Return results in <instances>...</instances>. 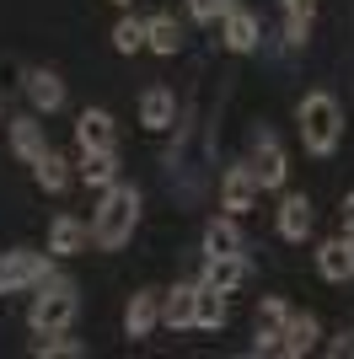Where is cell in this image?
I'll return each instance as SVG.
<instances>
[{
  "instance_id": "cell-33",
  "label": "cell",
  "mask_w": 354,
  "mask_h": 359,
  "mask_svg": "<svg viewBox=\"0 0 354 359\" xmlns=\"http://www.w3.org/2000/svg\"><path fill=\"white\" fill-rule=\"evenodd\" d=\"M113 6H134V0H113Z\"/></svg>"
},
{
  "instance_id": "cell-25",
  "label": "cell",
  "mask_w": 354,
  "mask_h": 359,
  "mask_svg": "<svg viewBox=\"0 0 354 359\" xmlns=\"http://www.w3.org/2000/svg\"><path fill=\"white\" fill-rule=\"evenodd\" d=\"M113 48H118V54H134V48H145V22H140V16H124V22L113 27Z\"/></svg>"
},
{
  "instance_id": "cell-4",
  "label": "cell",
  "mask_w": 354,
  "mask_h": 359,
  "mask_svg": "<svg viewBox=\"0 0 354 359\" xmlns=\"http://www.w3.org/2000/svg\"><path fill=\"white\" fill-rule=\"evenodd\" d=\"M258 38H263V22H258L252 11L231 6V11L221 16V43L231 48V54H252V48H258Z\"/></svg>"
},
{
  "instance_id": "cell-10",
  "label": "cell",
  "mask_w": 354,
  "mask_h": 359,
  "mask_svg": "<svg viewBox=\"0 0 354 359\" xmlns=\"http://www.w3.org/2000/svg\"><path fill=\"white\" fill-rule=\"evenodd\" d=\"M311 220H317V210H311L306 194H290V198L280 204V236H284V241H306V236H311Z\"/></svg>"
},
{
  "instance_id": "cell-2",
  "label": "cell",
  "mask_w": 354,
  "mask_h": 359,
  "mask_svg": "<svg viewBox=\"0 0 354 359\" xmlns=\"http://www.w3.org/2000/svg\"><path fill=\"white\" fill-rule=\"evenodd\" d=\"M295 118H301V140H306L311 156H333L343 140V107L333 91H306L301 107H295Z\"/></svg>"
},
{
  "instance_id": "cell-23",
  "label": "cell",
  "mask_w": 354,
  "mask_h": 359,
  "mask_svg": "<svg viewBox=\"0 0 354 359\" xmlns=\"http://www.w3.org/2000/svg\"><path fill=\"white\" fill-rule=\"evenodd\" d=\"M32 182H38L44 194H65V188H70V166L59 161L54 150H44V156L32 161Z\"/></svg>"
},
{
  "instance_id": "cell-9",
  "label": "cell",
  "mask_w": 354,
  "mask_h": 359,
  "mask_svg": "<svg viewBox=\"0 0 354 359\" xmlns=\"http://www.w3.org/2000/svg\"><path fill=\"white\" fill-rule=\"evenodd\" d=\"M252 198H258V177H252V166H231V172L221 177V210L242 215V210H252Z\"/></svg>"
},
{
  "instance_id": "cell-6",
  "label": "cell",
  "mask_w": 354,
  "mask_h": 359,
  "mask_svg": "<svg viewBox=\"0 0 354 359\" xmlns=\"http://www.w3.org/2000/svg\"><path fill=\"white\" fill-rule=\"evenodd\" d=\"M91 247V225L75 220V215H54V225H48V252L54 257H75Z\"/></svg>"
},
{
  "instance_id": "cell-18",
  "label": "cell",
  "mask_w": 354,
  "mask_h": 359,
  "mask_svg": "<svg viewBox=\"0 0 354 359\" xmlns=\"http://www.w3.org/2000/svg\"><path fill=\"white\" fill-rule=\"evenodd\" d=\"M44 279H54V269H48V257H44V252H22V247H16V252H11V290L44 285Z\"/></svg>"
},
{
  "instance_id": "cell-11",
  "label": "cell",
  "mask_w": 354,
  "mask_h": 359,
  "mask_svg": "<svg viewBox=\"0 0 354 359\" xmlns=\"http://www.w3.org/2000/svg\"><path fill=\"white\" fill-rule=\"evenodd\" d=\"M317 273L322 279H333V285H343V279H354V252H349V241L333 236L317 247Z\"/></svg>"
},
{
  "instance_id": "cell-28",
  "label": "cell",
  "mask_w": 354,
  "mask_h": 359,
  "mask_svg": "<svg viewBox=\"0 0 354 359\" xmlns=\"http://www.w3.org/2000/svg\"><path fill=\"white\" fill-rule=\"evenodd\" d=\"M311 38V16H301V11H290V38H284V43L290 48H301Z\"/></svg>"
},
{
  "instance_id": "cell-20",
  "label": "cell",
  "mask_w": 354,
  "mask_h": 359,
  "mask_svg": "<svg viewBox=\"0 0 354 359\" xmlns=\"http://www.w3.org/2000/svg\"><path fill=\"white\" fill-rule=\"evenodd\" d=\"M317 316H290L284 322V332H280V354H311L317 348Z\"/></svg>"
},
{
  "instance_id": "cell-24",
  "label": "cell",
  "mask_w": 354,
  "mask_h": 359,
  "mask_svg": "<svg viewBox=\"0 0 354 359\" xmlns=\"http://www.w3.org/2000/svg\"><path fill=\"white\" fill-rule=\"evenodd\" d=\"M247 241H242V231H236V220H209V231H204V252L209 257H231V252H242Z\"/></svg>"
},
{
  "instance_id": "cell-8",
  "label": "cell",
  "mask_w": 354,
  "mask_h": 359,
  "mask_svg": "<svg viewBox=\"0 0 354 359\" xmlns=\"http://www.w3.org/2000/svg\"><path fill=\"white\" fill-rule=\"evenodd\" d=\"M75 145L81 150H113V113L107 107H86L75 118Z\"/></svg>"
},
{
  "instance_id": "cell-30",
  "label": "cell",
  "mask_w": 354,
  "mask_h": 359,
  "mask_svg": "<svg viewBox=\"0 0 354 359\" xmlns=\"http://www.w3.org/2000/svg\"><path fill=\"white\" fill-rule=\"evenodd\" d=\"M333 354H339V359H349V354H354V332H343L339 344H333Z\"/></svg>"
},
{
  "instance_id": "cell-32",
  "label": "cell",
  "mask_w": 354,
  "mask_h": 359,
  "mask_svg": "<svg viewBox=\"0 0 354 359\" xmlns=\"http://www.w3.org/2000/svg\"><path fill=\"white\" fill-rule=\"evenodd\" d=\"M343 225H349V231H354V194L343 198Z\"/></svg>"
},
{
  "instance_id": "cell-27",
  "label": "cell",
  "mask_w": 354,
  "mask_h": 359,
  "mask_svg": "<svg viewBox=\"0 0 354 359\" xmlns=\"http://www.w3.org/2000/svg\"><path fill=\"white\" fill-rule=\"evenodd\" d=\"M188 6H193V22H221L236 0H188Z\"/></svg>"
},
{
  "instance_id": "cell-29",
  "label": "cell",
  "mask_w": 354,
  "mask_h": 359,
  "mask_svg": "<svg viewBox=\"0 0 354 359\" xmlns=\"http://www.w3.org/2000/svg\"><path fill=\"white\" fill-rule=\"evenodd\" d=\"M0 295H11V252H0Z\"/></svg>"
},
{
  "instance_id": "cell-17",
  "label": "cell",
  "mask_w": 354,
  "mask_h": 359,
  "mask_svg": "<svg viewBox=\"0 0 354 359\" xmlns=\"http://www.w3.org/2000/svg\"><path fill=\"white\" fill-rule=\"evenodd\" d=\"M81 182H86V188H113L118 182V156L113 150H81Z\"/></svg>"
},
{
  "instance_id": "cell-16",
  "label": "cell",
  "mask_w": 354,
  "mask_h": 359,
  "mask_svg": "<svg viewBox=\"0 0 354 359\" xmlns=\"http://www.w3.org/2000/svg\"><path fill=\"white\" fill-rule=\"evenodd\" d=\"M193 327H204V332L225 327V295L215 285H204V279H199V300H193Z\"/></svg>"
},
{
  "instance_id": "cell-12",
  "label": "cell",
  "mask_w": 354,
  "mask_h": 359,
  "mask_svg": "<svg viewBox=\"0 0 354 359\" xmlns=\"http://www.w3.org/2000/svg\"><path fill=\"white\" fill-rule=\"evenodd\" d=\"M156 322H162V295H156V290H140V295L129 300V311H124V332H129V338H145Z\"/></svg>"
},
{
  "instance_id": "cell-21",
  "label": "cell",
  "mask_w": 354,
  "mask_h": 359,
  "mask_svg": "<svg viewBox=\"0 0 354 359\" xmlns=\"http://www.w3.org/2000/svg\"><path fill=\"white\" fill-rule=\"evenodd\" d=\"M44 129H38V123H32V118H11V156H16V161H38V156H44Z\"/></svg>"
},
{
  "instance_id": "cell-19",
  "label": "cell",
  "mask_w": 354,
  "mask_h": 359,
  "mask_svg": "<svg viewBox=\"0 0 354 359\" xmlns=\"http://www.w3.org/2000/svg\"><path fill=\"white\" fill-rule=\"evenodd\" d=\"M193 300H199V285H177L172 295L162 300V322H166L172 332L193 327Z\"/></svg>"
},
{
  "instance_id": "cell-5",
  "label": "cell",
  "mask_w": 354,
  "mask_h": 359,
  "mask_svg": "<svg viewBox=\"0 0 354 359\" xmlns=\"http://www.w3.org/2000/svg\"><path fill=\"white\" fill-rule=\"evenodd\" d=\"M252 177H258V188H284V177H290V166H284V145L274 135H258V150H252Z\"/></svg>"
},
{
  "instance_id": "cell-1",
  "label": "cell",
  "mask_w": 354,
  "mask_h": 359,
  "mask_svg": "<svg viewBox=\"0 0 354 359\" xmlns=\"http://www.w3.org/2000/svg\"><path fill=\"white\" fill-rule=\"evenodd\" d=\"M134 225H140V188H129V182L103 188V204L91 215V241H97L103 252H118V247L134 236Z\"/></svg>"
},
{
  "instance_id": "cell-7",
  "label": "cell",
  "mask_w": 354,
  "mask_h": 359,
  "mask_svg": "<svg viewBox=\"0 0 354 359\" xmlns=\"http://www.w3.org/2000/svg\"><path fill=\"white\" fill-rule=\"evenodd\" d=\"M284 322H290V306H284V300H263V306H258V338H252V354H280Z\"/></svg>"
},
{
  "instance_id": "cell-15",
  "label": "cell",
  "mask_w": 354,
  "mask_h": 359,
  "mask_svg": "<svg viewBox=\"0 0 354 359\" xmlns=\"http://www.w3.org/2000/svg\"><path fill=\"white\" fill-rule=\"evenodd\" d=\"M242 279H247V257H242V252H231V257H209V263H204V285H215L221 295H231Z\"/></svg>"
},
{
  "instance_id": "cell-26",
  "label": "cell",
  "mask_w": 354,
  "mask_h": 359,
  "mask_svg": "<svg viewBox=\"0 0 354 359\" xmlns=\"http://www.w3.org/2000/svg\"><path fill=\"white\" fill-rule=\"evenodd\" d=\"M32 354H65V359H75V354H86V348L75 344V338H59V332H38V344H32Z\"/></svg>"
},
{
  "instance_id": "cell-3",
  "label": "cell",
  "mask_w": 354,
  "mask_h": 359,
  "mask_svg": "<svg viewBox=\"0 0 354 359\" xmlns=\"http://www.w3.org/2000/svg\"><path fill=\"white\" fill-rule=\"evenodd\" d=\"M75 311H81V295H75L70 279H44L27 322H32V332H65L75 322Z\"/></svg>"
},
{
  "instance_id": "cell-14",
  "label": "cell",
  "mask_w": 354,
  "mask_h": 359,
  "mask_svg": "<svg viewBox=\"0 0 354 359\" xmlns=\"http://www.w3.org/2000/svg\"><path fill=\"white\" fill-rule=\"evenodd\" d=\"M140 123H145V129H172L177 123V102H172L166 86H150L145 97H140Z\"/></svg>"
},
{
  "instance_id": "cell-13",
  "label": "cell",
  "mask_w": 354,
  "mask_h": 359,
  "mask_svg": "<svg viewBox=\"0 0 354 359\" xmlns=\"http://www.w3.org/2000/svg\"><path fill=\"white\" fill-rule=\"evenodd\" d=\"M27 97L38 113H59L65 107V81L54 70H27Z\"/></svg>"
},
{
  "instance_id": "cell-34",
  "label": "cell",
  "mask_w": 354,
  "mask_h": 359,
  "mask_svg": "<svg viewBox=\"0 0 354 359\" xmlns=\"http://www.w3.org/2000/svg\"><path fill=\"white\" fill-rule=\"evenodd\" d=\"M0 123H6V118H0Z\"/></svg>"
},
{
  "instance_id": "cell-31",
  "label": "cell",
  "mask_w": 354,
  "mask_h": 359,
  "mask_svg": "<svg viewBox=\"0 0 354 359\" xmlns=\"http://www.w3.org/2000/svg\"><path fill=\"white\" fill-rule=\"evenodd\" d=\"M284 11H301V16H311V11H317V0H284Z\"/></svg>"
},
{
  "instance_id": "cell-22",
  "label": "cell",
  "mask_w": 354,
  "mask_h": 359,
  "mask_svg": "<svg viewBox=\"0 0 354 359\" xmlns=\"http://www.w3.org/2000/svg\"><path fill=\"white\" fill-rule=\"evenodd\" d=\"M145 48H156V54L172 60L177 48H183V27H177V16H150V22H145Z\"/></svg>"
}]
</instances>
